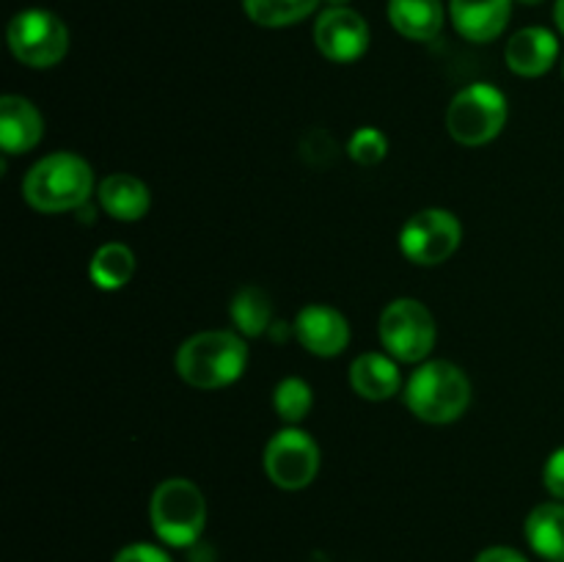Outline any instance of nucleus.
I'll return each mask as SVG.
<instances>
[{
    "instance_id": "obj_1",
    "label": "nucleus",
    "mask_w": 564,
    "mask_h": 562,
    "mask_svg": "<svg viewBox=\"0 0 564 562\" xmlns=\"http://www.w3.org/2000/svg\"><path fill=\"white\" fill-rule=\"evenodd\" d=\"M248 364L242 336L231 331H202L176 350V372L193 389H224L235 383Z\"/></svg>"
},
{
    "instance_id": "obj_2",
    "label": "nucleus",
    "mask_w": 564,
    "mask_h": 562,
    "mask_svg": "<svg viewBox=\"0 0 564 562\" xmlns=\"http://www.w3.org/2000/svg\"><path fill=\"white\" fill-rule=\"evenodd\" d=\"M94 171L80 154L55 152L39 160L22 182V196L39 213H66L88 202Z\"/></svg>"
},
{
    "instance_id": "obj_3",
    "label": "nucleus",
    "mask_w": 564,
    "mask_h": 562,
    "mask_svg": "<svg viewBox=\"0 0 564 562\" xmlns=\"http://www.w3.org/2000/svg\"><path fill=\"white\" fill-rule=\"evenodd\" d=\"M468 402H471V380L452 361L422 364L405 386L408 411L430 424L455 422L466 413Z\"/></svg>"
},
{
    "instance_id": "obj_4",
    "label": "nucleus",
    "mask_w": 564,
    "mask_h": 562,
    "mask_svg": "<svg viewBox=\"0 0 564 562\" xmlns=\"http://www.w3.org/2000/svg\"><path fill=\"white\" fill-rule=\"evenodd\" d=\"M149 521L163 543L187 549L202 538L207 523V501L191 479H163L149 499Z\"/></svg>"
},
{
    "instance_id": "obj_5",
    "label": "nucleus",
    "mask_w": 564,
    "mask_h": 562,
    "mask_svg": "<svg viewBox=\"0 0 564 562\" xmlns=\"http://www.w3.org/2000/svg\"><path fill=\"white\" fill-rule=\"evenodd\" d=\"M507 125V97L490 83H474L455 94L446 110L449 136L463 147H485Z\"/></svg>"
},
{
    "instance_id": "obj_6",
    "label": "nucleus",
    "mask_w": 564,
    "mask_h": 562,
    "mask_svg": "<svg viewBox=\"0 0 564 562\" xmlns=\"http://www.w3.org/2000/svg\"><path fill=\"white\" fill-rule=\"evenodd\" d=\"M9 50L20 64L33 69H50L61 64L69 50V31L53 11L25 9L9 22Z\"/></svg>"
},
{
    "instance_id": "obj_7",
    "label": "nucleus",
    "mask_w": 564,
    "mask_h": 562,
    "mask_svg": "<svg viewBox=\"0 0 564 562\" xmlns=\"http://www.w3.org/2000/svg\"><path fill=\"white\" fill-rule=\"evenodd\" d=\"M380 342L397 361H424L435 347L433 314L413 298H397L380 314Z\"/></svg>"
},
{
    "instance_id": "obj_8",
    "label": "nucleus",
    "mask_w": 564,
    "mask_h": 562,
    "mask_svg": "<svg viewBox=\"0 0 564 562\" xmlns=\"http://www.w3.org/2000/svg\"><path fill=\"white\" fill-rule=\"evenodd\" d=\"M463 226L449 209H422L400 231V248L413 264H441L460 248Z\"/></svg>"
},
{
    "instance_id": "obj_9",
    "label": "nucleus",
    "mask_w": 564,
    "mask_h": 562,
    "mask_svg": "<svg viewBox=\"0 0 564 562\" xmlns=\"http://www.w3.org/2000/svg\"><path fill=\"white\" fill-rule=\"evenodd\" d=\"M264 472L284 490L312 485L319 472V450L312 435L297 428L279 430L264 446Z\"/></svg>"
},
{
    "instance_id": "obj_10",
    "label": "nucleus",
    "mask_w": 564,
    "mask_h": 562,
    "mask_svg": "<svg viewBox=\"0 0 564 562\" xmlns=\"http://www.w3.org/2000/svg\"><path fill=\"white\" fill-rule=\"evenodd\" d=\"M314 42L328 61L336 64H352L369 50V25L358 11L325 9L314 25Z\"/></svg>"
},
{
    "instance_id": "obj_11",
    "label": "nucleus",
    "mask_w": 564,
    "mask_h": 562,
    "mask_svg": "<svg viewBox=\"0 0 564 562\" xmlns=\"http://www.w3.org/2000/svg\"><path fill=\"white\" fill-rule=\"evenodd\" d=\"M292 328H295L297 342L319 358L339 356V353H345L347 342H350V325H347L345 314L323 306V303H312V306L301 309Z\"/></svg>"
},
{
    "instance_id": "obj_12",
    "label": "nucleus",
    "mask_w": 564,
    "mask_h": 562,
    "mask_svg": "<svg viewBox=\"0 0 564 562\" xmlns=\"http://www.w3.org/2000/svg\"><path fill=\"white\" fill-rule=\"evenodd\" d=\"M505 58L516 75L540 77L560 58V39L549 28H523V31L512 33V39L507 42Z\"/></svg>"
},
{
    "instance_id": "obj_13",
    "label": "nucleus",
    "mask_w": 564,
    "mask_h": 562,
    "mask_svg": "<svg viewBox=\"0 0 564 562\" xmlns=\"http://www.w3.org/2000/svg\"><path fill=\"white\" fill-rule=\"evenodd\" d=\"M452 22L468 42H494L512 14V0H452Z\"/></svg>"
},
{
    "instance_id": "obj_14",
    "label": "nucleus",
    "mask_w": 564,
    "mask_h": 562,
    "mask_svg": "<svg viewBox=\"0 0 564 562\" xmlns=\"http://www.w3.org/2000/svg\"><path fill=\"white\" fill-rule=\"evenodd\" d=\"M44 121L36 105L17 94L0 99V143L6 154H25L42 141Z\"/></svg>"
},
{
    "instance_id": "obj_15",
    "label": "nucleus",
    "mask_w": 564,
    "mask_h": 562,
    "mask_svg": "<svg viewBox=\"0 0 564 562\" xmlns=\"http://www.w3.org/2000/svg\"><path fill=\"white\" fill-rule=\"evenodd\" d=\"M99 204L116 220H141L152 207V193L138 176L110 174L99 182Z\"/></svg>"
},
{
    "instance_id": "obj_16",
    "label": "nucleus",
    "mask_w": 564,
    "mask_h": 562,
    "mask_svg": "<svg viewBox=\"0 0 564 562\" xmlns=\"http://www.w3.org/2000/svg\"><path fill=\"white\" fill-rule=\"evenodd\" d=\"M400 383L402 378L394 358L383 353H364L350 367V386L364 400H389L400 391Z\"/></svg>"
},
{
    "instance_id": "obj_17",
    "label": "nucleus",
    "mask_w": 564,
    "mask_h": 562,
    "mask_svg": "<svg viewBox=\"0 0 564 562\" xmlns=\"http://www.w3.org/2000/svg\"><path fill=\"white\" fill-rule=\"evenodd\" d=\"M389 22L405 39L430 42L444 28V3L441 0H389Z\"/></svg>"
},
{
    "instance_id": "obj_18",
    "label": "nucleus",
    "mask_w": 564,
    "mask_h": 562,
    "mask_svg": "<svg viewBox=\"0 0 564 562\" xmlns=\"http://www.w3.org/2000/svg\"><path fill=\"white\" fill-rule=\"evenodd\" d=\"M523 534L534 554L549 562H564V501H545L534 507Z\"/></svg>"
},
{
    "instance_id": "obj_19",
    "label": "nucleus",
    "mask_w": 564,
    "mask_h": 562,
    "mask_svg": "<svg viewBox=\"0 0 564 562\" xmlns=\"http://www.w3.org/2000/svg\"><path fill=\"white\" fill-rule=\"evenodd\" d=\"M132 273H135V253L121 242L102 246L88 264V275H91L94 284L108 292L121 290L132 279Z\"/></svg>"
},
{
    "instance_id": "obj_20",
    "label": "nucleus",
    "mask_w": 564,
    "mask_h": 562,
    "mask_svg": "<svg viewBox=\"0 0 564 562\" xmlns=\"http://www.w3.org/2000/svg\"><path fill=\"white\" fill-rule=\"evenodd\" d=\"M231 323L242 336H262L273 323V303L270 295L259 287H242L231 298Z\"/></svg>"
},
{
    "instance_id": "obj_21",
    "label": "nucleus",
    "mask_w": 564,
    "mask_h": 562,
    "mask_svg": "<svg viewBox=\"0 0 564 562\" xmlns=\"http://www.w3.org/2000/svg\"><path fill=\"white\" fill-rule=\"evenodd\" d=\"M319 0H242V9L257 25L262 28H286L306 20Z\"/></svg>"
},
{
    "instance_id": "obj_22",
    "label": "nucleus",
    "mask_w": 564,
    "mask_h": 562,
    "mask_svg": "<svg viewBox=\"0 0 564 562\" xmlns=\"http://www.w3.org/2000/svg\"><path fill=\"white\" fill-rule=\"evenodd\" d=\"M312 386L303 378H284L279 386H275L273 406L275 413L284 419L286 424H297L306 419V413L312 411Z\"/></svg>"
},
{
    "instance_id": "obj_23",
    "label": "nucleus",
    "mask_w": 564,
    "mask_h": 562,
    "mask_svg": "<svg viewBox=\"0 0 564 562\" xmlns=\"http://www.w3.org/2000/svg\"><path fill=\"white\" fill-rule=\"evenodd\" d=\"M347 152L358 165H378L389 152V141L378 127H361V130L352 132Z\"/></svg>"
},
{
    "instance_id": "obj_24",
    "label": "nucleus",
    "mask_w": 564,
    "mask_h": 562,
    "mask_svg": "<svg viewBox=\"0 0 564 562\" xmlns=\"http://www.w3.org/2000/svg\"><path fill=\"white\" fill-rule=\"evenodd\" d=\"M113 562H174L169 551L154 543H130L113 556Z\"/></svg>"
},
{
    "instance_id": "obj_25",
    "label": "nucleus",
    "mask_w": 564,
    "mask_h": 562,
    "mask_svg": "<svg viewBox=\"0 0 564 562\" xmlns=\"http://www.w3.org/2000/svg\"><path fill=\"white\" fill-rule=\"evenodd\" d=\"M543 485L549 488L551 496L564 501V446L556 452H551V457L545 461L543 468Z\"/></svg>"
},
{
    "instance_id": "obj_26",
    "label": "nucleus",
    "mask_w": 564,
    "mask_h": 562,
    "mask_svg": "<svg viewBox=\"0 0 564 562\" xmlns=\"http://www.w3.org/2000/svg\"><path fill=\"white\" fill-rule=\"evenodd\" d=\"M474 562H529V560L518 549H510V545H490V549L479 551Z\"/></svg>"
},
{
    "instance_id": "obj_27",
    "label": "nucleus",
    "mask_w": 564,
    "mask_h": 562,
    "mask_svg": "<svg viewBox=\"0 0 564 562\" xmlns=\"http://www.w3.org/2000/svg\"><path fill=\"white\" fill-rule=\"evenodd\" d=\"M554 20H556V28H560V33L564 36V0H556Z\"/></svg>"
},
{
    "instance_id": "obj_28",
    "label": "nucleus",
    "mask_w": 564,
    "mask_h": 562,
    "mask_svg": "<svg viewBox=\"0 0 564 562\" xmlns=\"http://www.w3.org/2000/svg\"><path fill=\"white\" fill-rule=\"evenodd\" d=\"M319 3H325L328 9H341V6H347V0H319Z\"/></svg>"
},
{
    "instance_id": "obj_29",
    "label": "nucleus",
    "mask_w": 564,
    "mask_h": 562,
    "mask_svg": "<svg viewBox=\"0 0 564 562\" xmlns=\"http://www.w3.org/2000/svg\"><path fill=\"white\" fill-rule=\"evenodd\" d=\"M521 3H527V6H540V3H545V0H521Z\"/></svg>"
},
{
    "instance_id": "obj_30",
    "label": "nucleus",
    "mask_w": 564,
    "mask_h": 562,
    "mask_svg": "<svg viewBox=\"0 0 564 562\" xmlns=\"http://www.w3.org/2000/svg\"><path fill=\"white\" fill-rule=\"evenodd\" d=\"M562 77H564V64H562Z\"/></svg>"
}]
</instances>
